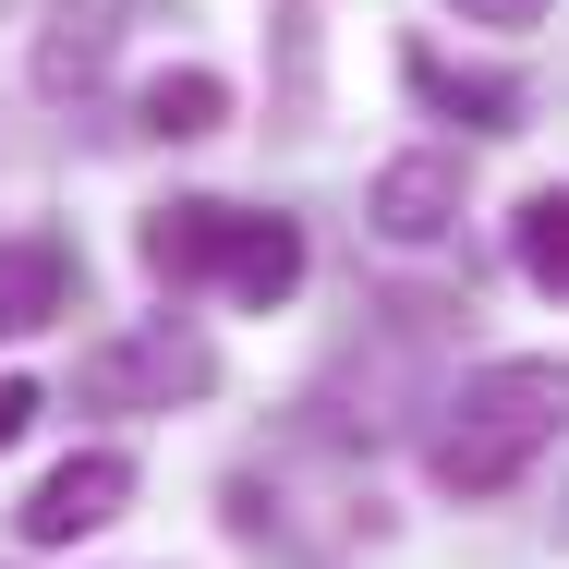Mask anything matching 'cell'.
Wrapping results in <instances>:
<instances>
[{
    "instance_id": "1",
    "label": "cell",
    "mask_w": 569,
    "mask_h": 569,
    "mask_svg": "<svg viewBox=\"0 0 569 569\" xmlns=\"http://www.w3.org/2000/svg\"><path fill=\"white\" fill-rule=\"evenodd\" d=\"M558 363H485V376H460L449 412H437V437H425V485L437 497H509L533 460L558 449Z\"/></svg>"
},
{
    "instance_id": "2",
    "label": "cell",
    "mask_w": 569,
    "mask_h": 569,
    "mask_svg": "<svg viewBox=\"0 0 569 569\" xmlns=\"http://www.w3.org/2000/svg\"><path fill=\"white\" fill-rule=\"evenodd\" d=\"M207 376H219V351L194 340L182 316H146L133 340L73 363V400H86V412H170V400H207Z\"/></svg>"
},
{
    "instance_id": "3",
    "label": "cell",
    "mask_w": 569,
    "mask_h": 569,
    "mask_svg": "<svg viewBox=\"0 0 569 569\" xmlns=\"http://www.w3.org/2000/svg\"><path fill=\"white\" fill-rule=\"evenodd\" d=\"M121 509H133V460L121 449H73L24 497V546H86V533H110Z\"/></svg>"
},
{
    "instance_id": "4",
    "label": "cell",
    "mask_w": 569,
    "mask_h": 569,
    "mask_svg": "<svg viewBox=\"0 0 569 569\" xmlns=\"http://www.w3.org/2000/svg\"><path fill=\"white\" fill-rule=\"evenodd\" d=\"M376 230H388V242H412V254L460 230V158H449V146H412V158H388V170H376Z\"/></svg>"
},
{
    "instance_id": "5",
    "label": "cell",
    "mask_w": 569,
    "mask_h": 569,
    "mask_svg": "<svg viewBox=\"0 0 569 569\" xmlns=\"http://www.w3.org/2000/svg\"><path fill=\"white\" fill-rule=\"evenodd\" d=\"M207 279H219L230 303L279 316V303L303 291V230H291V219H242V207H230V230H219V267H207Z\"/></svg>"
},
{
    "instance_id": "6",
    "label": "cell",
    "mask_w": 569,
    "mask_h": 569,
    "mask_svg": "<svg viewBox=\"0 0 569 569\" xmlns=\"http://www.w3.org/2000/svg\"><path fill=\"white\" fill-rule=\"evenodd\" d=\"M219 230H230L219 194H170V207H146L133 254H146V279H158V291H194V279L219 267Z\"/></svg>"
},
{
    "instance_id": "7",
    "label": "cell",
    "mask_w": 569,
    "mask_h": 569,
    "mask_svg": "<svg viewBox=\"0 0 569 569\" xmlns=\"http://www.w3.org/2000/svg\"><path fill=\"white\" fill-rule=\"evenodd\" d=\"M110 12L121 0H61V12H49V37H37V86H49V98H86V86L110 73V49H121Z\"/></svg>"
},
{
    "instance_id": "8",
    "label": "cell",
    "mask_w": 569,
    "mask_h": 569,
    "mask_svg": "<svg viewBox=\"0 0 569 569\" xmlns=\"http://www.w3.org/2000/svg\"><path fill=\"white\" fill-rule=\"evenodd\" d=\"M400 73H412L425 110L472 121V133H509V121H521V86H509V73H460V61H437V49H400Z\"/></svg>"
},
{
    "instance_id": "9",
    "label": "cell",
    "mask_w": 569,
    "mask_h": 569,
    "mask_svg": "<svg viewBox=\"0 0 569 569\" xmlns=\"http://www.w3.org/2000/svg\"><path fill=\"white\" fill-rule=\"evenodd\" d=\"M61 303H73V254L61 242H0V340L49 328Z\"/></svg>"
},
{
    "instance_id": "10",
    "label": "cell",
    "mask_w": 569,
    "mask_h": 569,
    "mask_svg": "<svg viewBox=\"0 0 569 569\" xmlns=\"http://www.w3.org/2000/svg\"><path fill=\"white\" fill-rule=\"evenodd\" d=\"M133 121H146L158 146H194V133H219V121H230V86H219V73H158V86L133 98Z\"/></svg>"
},
{
    "instance_id": "11",
    "label": "cell",
    "mask_w": 569,
    "mask_h": 569,
    "mask_svg": "<svg viewBox=\"0 0 569 569\" xmlns=\"http://www.w3.org/2000/svg\"><path fill=\"white\" fill-rule=\"evenodd\" d=\"M509 254H521V279L558 303L569 291V194L546 182V194H521V219H509Z\"/></svg>"
},
{
    "instance_id": "12",
    "label": "cell",
    "mask_w": 569,
    "mask_h": 569,
    "mask_svg": "<svg viewBox=\"0 0 569 569\" xmlns=\"http://www.w3.org/2000/svg\"><path fill=\"white\" fill-rule=\"evenodd\" d=\"M460 24H509L521 37V24H546V0H460Z\"/></svg>"
},
{
    "instance_id": "13",
    "label": "cell",
    "mask_w": 569,
    "mask_h": 569,
    "mask_svg": "<svg viewBox=\"0 0 569 569\" xmlns=\"http://www.w3.org/2000/svg\"><path fill=\"white\" fill-rule=\"evenodd\" d=\"M24 425H37V388H24V376H0V449H12Z\"/></svg>"
}]
</instances>
